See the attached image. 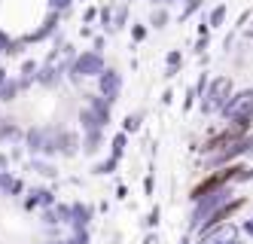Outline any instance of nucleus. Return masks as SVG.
Masks as SVG:
<instances>
[{"label": "nucleus", "instance_id": "nucleus-2", "mask_svg": "<svg viewBox=\"0 0 253 244\" xmlns=\"http://www.w3.org/2000/svg\"><path fill=\"white\" fill-rule=\"evenodd\" d=\"M0 135L9 138V135H15V128H12V125H3V128H0Z\"/></svg>", "mask_w": 253, "mask_h": 244}, {"label": "nucleus", "instance_id": "nucleus-1", "mask_svg": "<svg viewBox=\"0 0 253 244\" xmlns=\"http://www.w3.org/2000/svg\"><path fill=\"white\" fill-rule=\"evenodd\" d=\"M235 171H238V168H226V171H220V174H213V177H208L205 183H198V186H195V193H192V195H195V198H202V195H208L211 190H216V186H223V183H226V180H229V177H232Z\"/></svg>", "mask_w": 253, "mask_h": 244}]
</instances>
